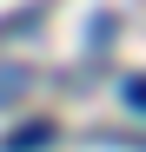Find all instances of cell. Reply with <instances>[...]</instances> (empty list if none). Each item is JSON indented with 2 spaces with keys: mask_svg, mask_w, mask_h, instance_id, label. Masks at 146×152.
I'll return each mask as SVG.
<instances>
[{
  "mask_svg": "<svg viewBox=\"0 0 146 152\" xmlns=\"http://www.w3.org/2000/svg\"><path fill=\"white\" fill-rule=\"evenodd\" d=\"M126 106H133V113H146V73H139V80H126Z\"/></svg>",
  "mask_w": 146,
  "mask_h": 152,
  "instance_id": "cell-2",
  "label": "cell"
},
{
  "mask_svg": "<svg viewBox=\"0 0 146 152\" xmlns=\"http://www.w3.org/2000/svg\"><path fill=\"white\" fill-rule=\"evenodd\" d=\"M46 139H53V126H13V139H7V152H40Z\"/></svg>",
  "mask_w": 146,
  "mask_h": 152,
  "instance_id": "cell-1",
  "label": "cell"
}]
</instances>
